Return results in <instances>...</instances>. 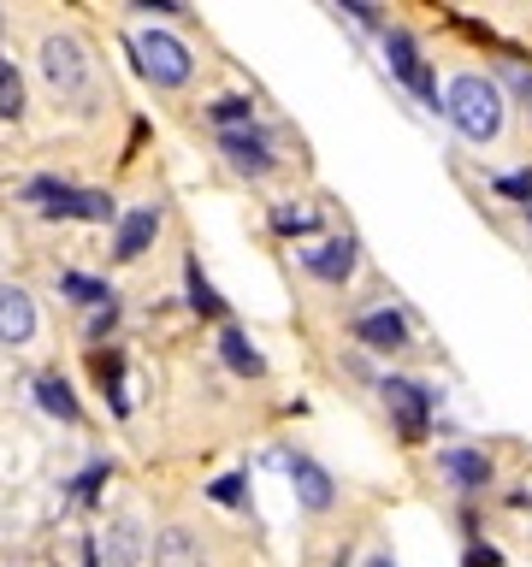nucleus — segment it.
I'll use <instances>...</instances> for the list:
<instances>
[{
  "instance_id": "nucleus-9",
  "label": "nucleus",
  "mask_w": 532,
  "mask_h": 567,
  "mask_svg": "<svg viewBox=\"0 0 532 567\" xmlns=\"http://www.w3.org/2000/svg\"><path fill=\"white\" fill-rule=\"evenodd\" d=\"M290 485H296V497H302V508H314V514H320V508H332V479H326V467H314V461H302V455H296V461H290Z\"/></svg>"
},
{
  "instance_id": "nucleus-2",
  "label": "nucleus",
  "mask_w": 532,
  "mask_h": 567,
  "mask_svg": "<svg viewBox=\"0 0 532 567\" xmlns=\"http://www.w3.org/2000/svg\"><path fill=\"white\" fill-rule=\"evenodd\" d=\"M136 60H142V71H148L160 89L190 83V48H184L178 36H166V30H136Z\"/></svg>"
},
{
  "instance_id": "nucleus-16",
  "label": "nucleus",
  "mask_w": 532,
  "mask_h": 567,
  "mask_svg": "<svg viewBox=\"0 0 532 567\" xmlns=\"http://www.w3.org/2000/svg\"><path fill=\"white\" fill-rule=\"evenodd\" d=\"M36 396H42V408H48V414H60V420H77V396H71L66 378H42V384H36Z\"/></svg>"
},
{
  "instance_id": "nucleus-22",
  "label": "nucleus",
  "mask_w": 532,
  "mask_h": 567,
  "mask_svg": "<svg viewBox=\"0 0 532 567\" xmlns=\"http://www.w3.org/2000/svg\"><path fill=\"white\" fill-rule=\"evenodd\" d=\"M509 83H515V95L527 101V113H532V71L527 65H509Z\"/></svg>"
},
{
  "instance_id": "nucleus-11",
  "label": "nucleus",
  "mask_w": 532,
  "mask_h": 567,
  "mask_svg": "<svg viewBox=\"0 0 532 567\" xmlns=\"http://www.w3.org/2000/svg\"><path fill=\"white\" fill-rule=\"evenodd\" d=\"M355 337H361L367 349H402V343H408V319L391 314V308H385V314H367L355 325Z\"/></svg>"
},
{
  "instance_id": "nucleus-7",
  "label": "nucleus",
  "mask_w": 532,
  "mask_h": 567,
  "mask_svg": "<svg viewBox=\"0 0 532 567\" xmlns=\"http://www.w3.org/2000/svg\"><path fill=\"white\" fill-rule=\"evenodd\" d=\"M302 260H308V272H314V278L343 284V278L355 272V243H349V237H332V243H314V249H302Z\"/></svg>"
},
{
  "instance_id": "nucleus-12",
  "label": "nucleus",
  "mask_w": 532,
  "mask_h": 567,
  "mask_svg": "<svg viewBox=\"0 0 532 567\" xmlns=\"http://www.w3.org/2000/svg\"><path fill=\"white\" fill-rule=\"evenodd\" d=\"M154 231H160V219H154V207H142V213H131L125 225H119V260H136V254L154 243Z\"/></svg>"
},
{
  "instance_id": "nucleus-24",
  "label": "nucleus",
  "mask_w": 532,
  "mask_h": 567,
  "mask_svg": "<svg viewBox=\"0 0 532 567\" xmlns=\"http://www.w3.org/2000/svg\"><path fill=\"white\" fill-rule=\"evenodd\" d=\"M213 497H219V503H243V479H219Z\"/></svg>"
},
{
  "instance_id": "nucleus-25",
  "label": "nucleus",
  "mask_w": 532,
  "mask_h": 567,
  "mask_svg": "<svg viewBox=\"0 0 532 567\" xmlns=\"http://www.w3.org/2000/svg\"><path fill=\"white\" fill-rule=\"evenodd\" d=\"M367 567H397V562H391V556H373V562H367Z\"/></svg>"
},
{
  "instance_id": "nucleus-6",
  "label": "nucleus",
  "mask_w": 532,
  "mask_h": 567,
  "mask_svg": "<svg viewBox=\"0 0 532 567\" xmlns=\"http://www.w3.org/2000/svg\"><path fill=\"white\" fill-rule=\"evenodd\" d=\"M36 337V302L18 284H0V343H30Z\"/></svg>"
},
{
  "instance_id": "nucleus-1",
  "label": "nucleus",
  "mask_w": 532,
  "mask_h": 567,
  "mask_svg": "<svg viewBox=\"0 0 532 567\" xmlns=\"http://www.w3.org/2000/svg\"><path fill=\"white\" fill-rule=\"evenodd\" d=\"M444 113L456 119L467 142H491L497 130H503V95H497V83L491 77H479V71H467L450 83V95H444Z\"/></svg>"
},
{
  "instance_id": "nucleus-10",
  "label": "nucleus",
  "mask_w": 532,
  "mask_h": 567,
  "mask_svg": "<svg viewBox=\"0 0 532 567\" xmlns=\"http://www.w3.org/2000/svg\"><path fill=\"white\" fill-rule=\"evenodd\" d=\"M154 567H207V556H201V544L184 526H172V532L154 538Z\"/></svg>"
},
{
  "instance_id": "nucleus-19",
  "label": "nucleus",
  "mask_w": 532,
  "mask_h": 567,
  "mask_svg": "<svg viewBox=\"0 0 532 567\" xmlns=\"http://www.w3.org/2000/svg\"><path fill=\"white\" fill-rule=\"evenodd\" d=\"M190 302H196L201 314H219V296H213V284L201 278V266H190Z\"/></svg>"
},
{
  "instance_id": "nucleus-17",
  "label": "nucleus",
  "mask_w": 532,
  "mask_h": 567,
  "mask_svg": "<svg viewBox=\"0 0 532 567\" xmlns=\"http://www.w3.org/2000/svg\"><path fill=\"white\" fill-rule=\"evenodd\" d=\"M24 113V83L18 71H0V119H18Z\"/></svg>"
},
{
  "instance_id": "nucleus-15",
  "label": "nucleus",
  "mask_w": 532,
  "mask_h": 567,
  "mask_svg": "<svg viewBox=\"0 0 532 567\" xmlns=\"http://www.w3.org/2000/svg\"><path fill=\"white\" fill-rule=\"evenodd\" d=\"M60 290H66L71 302H83V308H113V302H107L113 290H107V284H95V278H83V272H66V278H60Z\"/></svg>"
},
{
  "instance_id": "nucleus-4",
  "label": "nucleus",
  "mask_w": 532,
  "mask_h": 567,
  "mask_svg": "<svg viewBox=\"0 0 532 567\" xmlns=\"http://www.w3.org/2000/svg\"><path fill=\"white\" fill-rule=\"evenodd\" d=\"M385 60H391V71H397L402 83L426 101V107H438V77L426 71V60H420V48H414V36L408 30H391L385 36Z\"/></svg>"
},
{
  "instance_id": "nucleus-26",
  "label": "nucleus",
  "mask_w": 532,
  "mask_h": 567,
  "mask_svg": "<svg viewBox=\"0 0 532 567\" xmlns=\"http://www.w3.org/2000/svg\"><path fill=\"white\" fill-rule=\"evenodd\" d=\"M527 213H532V201H527Z\"/></svg>"
},
{
  "instance_id": "nucleus-14",
  "label": "nucleus",
  "mask_w": 532,
  "mask_h": 567,
  "mask_svg": "<svg viewBox=\"0 0 532 567\" xmlns=\"http://www.w3.org/2000/svg\"><path fill=\"white\" fill-rule=\"evenodd\" d=\"M219 355H225V367H231V373H261V355H255V349H249V337H243V331H225V337H219Z\"/></svg>"
},
{
  "instance_id": "nucleus-23",
  "label": "nucleus",
  "mask_w": 532,
  "mask_h": 567,
  "mask_svg": "<svg viewBox=\"0 0 532 567\" xmlns=\"http://www.w3.org/2000/svg\"><path fill=\"white\" fill-rule=\"evenodd\" d=\"M497 189H509V195L532 201V178H527V172H515V178H497Z\"/></svg>"
},
{
  "instance_id": "nucleus-5",
  "label": "nucleus",
  "mask_w": 532,
  "mask_h": 567,
  "mask_svg": "<svg viewBox=\"0 0 532 567\" xmlns=\"http://www.w3.org/2000/svg\"><path fill=\"white\" fill-rule=\"evenodd\" d=\"M385 402H391V414H397L402 438L408 443L426 438V390H420V384H408V378H385Z\"/></svg>"
},
{
  "instance_id": "nucleus-20",
  "label": "nucleus",
  "mask_w": 532,
  "mask_h": 567,
  "mask_svg": "<svg viewBox=\"0 0 532 567\" xmlns=\"http://www.w3.org/2000/svg\"><path fill=\"white\" fill-rule=\"evenodd\" d=\"M213 119H219V125H243V119H249V101H243V95H225V101H213Z\"/></svg>"
},
{
  "instance_id": "nucleus-13",
  "label": "nucleus",
  "mask_w": 532,
  "mask_h": 567,
  "mask_svg": "<svg viewBox=\"0 0 532 567\" xmlns=\"http://www.w3.org/2000/svg\"><path fill=\"white\" fill-rule=\"evenodd\" d=\"M444 473H450L462 491H479V485L491 479V461H485V455H473V449H444Z\"/></svg>"
},
{
  "instance_id": "nucleus-8",
  "label": "nucleus",
  "mask_w": 532,
  "mask_h": 567,
  "mask_svg": "<svg viewBox=\"0 0 532 567\" xmlns=\"http://www.w3.org/2000/svg\"><path fill=\"white\" fill-rule=\"evenodd\" d=\"M225 160H231L237 172H249V178H261V172H272V154H266V136H255V130H225Z\"/></svg>"
},
{
  "instance_id": "nucleus-3",
  "label": "nucleus",
  "mask_w": 532,
  "mask_h": 567,
  "mask_svg": "<svg viewBox=\"0 0 532 567\" xmlns=\"http://www.w3.org/2000/svg\"><path fill=\"white\" fill-rule=\"evenodd\" d=\"M42 77L54 83V95H83L89 89V60H83V48L71 42V36H48L42 42Z\"/></svg>"
},
{
  "instance_id": "nucleus-27",
  "label": "nucleus",
  "mask_w": 532,
  "mask_h": 567,
  "mask_svg": "<svg viewBox=\"0 0 532 567\" xmlns=\"http://www.w3.org/2000/svg\"><path fill=\"white\" fill-rule=\"evenodd\" d=\"M0 71H6V65H0Z\"/></svg>"
},
{
  "instance_id": "nucleus-21",
  "label": "nucleus",
  "mask_w": 532,
  "mask_h": 567,
  "mask_svg": "<svg viewBox=\"0 0 532 567\" xmlns=\"http://www.w3.org/2000/svg\"><path fill=\"white\" fill-rule=\"evenodd\" d=\"M272 225H278V231H314V213H308V207H278Z\"/></svg>"
},
{
  "instance_id": "nucleus-18",
  "label": "nucleus",
  "mask_w": 532,
  "mask_h": 567,
  "mask_svg": "<svg viewBox=\"0 0 532 567\" xmlns=\"http://www.w3.org/2000/svg\"><path fill=\"white\" fill-rule=\"evenodd\" d=\"M136 550H142V538H136V526L125 520V526L113 532V562H119V567H131V562H136Z\"/></svg>"
}]
</instances>
